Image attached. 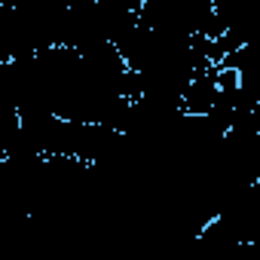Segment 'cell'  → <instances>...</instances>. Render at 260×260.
<instances>
[{
  "mask_svg": "<svg viewBox=\"0 0 260 260\" xmlns=\"http://www.w3.org/2000/svg\"><path fill=\"white\" fill-rule=\"evenodd\" d=\"M199 239L220 251L239 245H251L260 251V181L226 199L220 211L199 230Z\"/></svg>",
  "mask_w": 260,
  "mask_h": 260,
  "instance_id": "6da1fadb",
  "label": "cell"
}]
</instances>
